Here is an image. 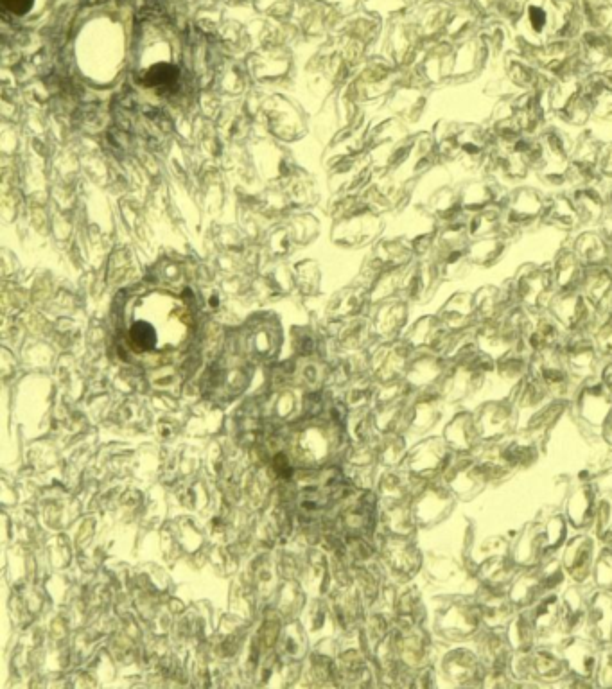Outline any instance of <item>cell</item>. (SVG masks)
Segmentation results:
<instances>
[{"label": "cell", "instance_id": "obj_22", "mask_svg": "<svg viewBox=\"0 0 612 689\" xmlns=\"http://www.w3.org/2000/svg\"><path fill=\"white\" fill-rule=\"evenodd\" d=\"M178 69L169 63H158L144 74V85L148 87L169 88L178 81Z\"/></svg>", "mask_w": 612, "mask_h": 689}, {"label": "cell", "instance_id": "obj_23", "mask_svg": "<svg viewBox=\"0 0 612 689\" xmlns=\"http://www.w3.org/2000/svg\"><path fill=\"white\" fill-rule=\"evenodd\" d=\"M132 341L135 347L142 350H149L155 341H157V334L153 331V327L146 322H137L132 327Z\"/></svg>", "mask_w": 612, "mask_h": 689}, {"label": "cell", "instance_id": "obj_29", "mask_svg": "<svg viewBox=\"0 0 612 689\" xmlns=\"http://www.w3.org/2000/svg\"><path fill=\"white\" fill-rule=\"evenodd\" d=\"M602 228H604L605 236H607V241H609V250H611L612 266V225H609V223H604V225H602Z\"/></svg>", "mask_w": 612, "mask_h": 689}, {"label": "cell", "instance_id": "obj_20", "mask_svg": "<svg viewBox=\"0 0 612 689\" xmlns=\"http://www.w3.org/2000/svg\"><path fill=\"white\" fill-rule=\"evenodd\" d=\"M582 289H584V295L595 304V307H602V304L611 297L612 293L611 264L586 268Z\"/></svg>", "mask_w": 612, "mask_h": 689}, {"label": "cell", "instance_id": "obj_2", "mask_svg": "<svg viewBox=\"0 0 612 689\" xmlns=\"http://www.w3.org/2000/svg\"><path fill=\"white\" fill-rule=\"evenodd\" d=\"M548 192L535 185H519L508 192L503 205V223L508 236L519 239L528 232L543 227L548 207Z\"/></svg>", "mask_w": 612, "mask_h": 689}, {"label": "cell", "instance_id": "obj_28", "mask_svg": "<svg viewBox=\"0 0 612 689\" xmlns=\"http://www.w3.org/2000/svg\"><path fill=\"white\" fill-rule=\"evenodd\" d=\"M602 189H604L605 196V221L612 225V180H604L602 182Z\"/></svg>", "mask_w": 612, "mask_h": 689}, {"label": "cell", "instance_id": "obj_13", "mask_svg": "<svg viewBox=\"0 0 612 689\" xmlns=\"http://www.w3.org/2000/svg\"><path fill=\"white\" fill-rule=\"evenodd\" d=\"M551 271H553V284L559 293L577 291L578 288H582L586 268L582 266V262L578 261L577 255L571 248V237L553 255Z\"/></svg>", "mask_w": 612, "mask_h": 689}, {"label": "cell", "instance_id": "obj_19", "mask_svg": "<svg viewBox=\"0 0 612 689\" xmlns=\"http://www.w3.org/2000/svg\"><path fill=\"white\" fill-rule=\"evenodd\" d=\"M578 54L587 72H605L611 67L612 44L604 36L586 35L578 45Z\"/></svg>", "mask_w": 612, "mask_h": 689}, {"label": "cell", "instance_id": "obj_21", "mask_svg": "<svg viewBox=\"0 0 612 689\" xmlns=\"http://www.w3.org/2000/svg\"><path fill=\"white\" fill-rule=\"evenodd\" d=\"M473 306L471 298L467 295H456L455 298H451L446 306V316H444L447 327H451V329L462 327L469 322L473 316Z\"/></svg>", "mask_w": 612, "mask_h": 689}, {"label": "cell", "instance_id": "obj_5", "mask_svg": "<svg viewBox=\"0 0 612 689\" xmlns=\"http://www.w3.org/2000/svg\"><path fill=\"white\" fill-rule=\"evenodd\" d=\"M577 133L564 124L551 121L550 126L539 135L546 153V166L537 176L566 175L569 160L577 148Z\"/></svg>", "mask_w": 612, "mask_h": 689}, {"label": "cell", "instance_id": "obj_25", "mask_svg": "<svg viewBox=\"0 0 612 689\" xmlns=\"http://www.w3.org/2000/svg\"><path fill=\"white\" fill-rule=\"evenodd\" d=\"M526 18H528V26H530V29H532L534 33H537V35H543L544 31H546V27H548V13H546L544 9L539 8V6L532 4V6L528 8Z\"/></svg>", "mask_w": 612, "mask_h": 689}, {"label": "cell", "instance_id": "obj_15", "mask_svg": "<svg viewBox=\"0 0 612 689\" xmlns=\"http://www.w3.org/2000/svg\"><path fill=\"white\" fill-rule=\"evenodd\" d=\"M575 201L584 228L602 227L605 221V196L602 184L587 185L569 191Z\"/></svg>", "mask_w": 612, "mask_h": 689}, {"label": "cell", "instance_id": "obj_8", "mask_svg": "<svg viewBox=\"0 0 612 689\" xmlns=\"http://www.w3.org/2000/svg\"><path fill=\"white\" fill-rule=\"evenodd\" d=\"M458 189H460L465 216H471L474 212L490 209V207H503L510 192L490 176L464 180L462 184H458Z\"/></svg>", "mask_w": 612, "mask_h": 689}, {"label": "cell", "instance_id": "obj_24", "mask_svg": "<svg viewBox=\"0 0 612 689\" xmlns=\"http://www.w3.org/2000/svg\"><path fill=\"white\" fill-rule=\"evenodd\" d=\"M474 306L478 314H483V318H492V313L498 306V289L487 288L480 291Z\"/></svg>", "mask_w": 612, "mask_h": 689}, {"label": "cell", "instance_id": "obj_11", "mask_svg": "<svg viewBox=\"0 0 612 689\" xmlns=\"http://www.w3.org/2000/svg\"><path fill=\"white\" fill-rule=\"evenodd\" d=\"M543 225L562 232L566 236H575L580 230H584L582 219L569 191L551 192L548 196V207L544 214Z\"/></svg>", "mask_w": 612, "mask_h": 689}, {"label": "cell", "instance_id": "obj_9", "mask_svg": "<svg viewBox=\"0 0 612 689\" xmlns=\"http://www.w3.org/2000/svg\"><path fill=\"white\" fill-rule=\"evenodd\" d=\"M586 99L591 108L589 128L600 133L602 128L612 130V79L605 72H589L584 79Z\"/></svg>", "mask_w": 612, "mask_h": 689}, {"label": "cell", "instance_id": "obj_14", "mask_svg": "<svg viewBox=\"0 0 612 689\" xmlns=\"http://www.w3.org/2000/svg\"><path fill=\"white\" fill-rule=\"evenodd\" d=\"M429 216L440 223V227H446L449 223H455L458 219H464V207L460 198L458 184L442 185L429 196Z\"/></svg>", "mask_w": 612, "mask_h": 689}, {"label": "cell", "instance_id": "obj_3", "mask_svg": "<svg viewBox=\"0 0 612 689\" xmlns=\"http://www.w3.org/2000/svg\"><path fill=\"white\" fill-rule=\"evenodd\" d=\"M469 243L471 239L467 236L465 218L440 228L435 252H437L438 273H442L444 279H458L473 266L467 257Z\"/></svg>", "mask_w": 612, "mask_h": 689}, {"label": "cell", "instance_id": "obj_27", "mask_svg": "<svg viewBox=\"0 0 612 689\" xmlns=\"http://www.w3.org/2000/svg\"><path fill=\"white\" fill-rule=\"evenodd\" d=\"M600 175L604 180H612V142L605 144L600 157Z\"/></svg>", "mask_w": 612, "mask_h": 689}, {"label": "cell", "instance_id": "obj_12", "mask_svg": "<svg viewBox=\"0 0 612 689\" xmlns=\"http://www.w3.org/2000/svg\"><path fill=\"white\" fill-rule=\"evenodd\" d=\"M571 248L584 268L611 264V250L604 228H584L571 236Z\"/></svg>", "mask_w": 612, "mask_h": 689}, {"label": "cell", "instance_id": "obj_1", "mask_svg": "<svg viewBox=\"0 0 612 689\" xmlns=\"http://www.w3.org/2000/svg\"><path fill=\"white\" fill-rule=\"evenodd\" d=\"M584 72H573L557 78L548 88V105L553 121L571 130H584L591 123V108L584 90Z\"/></svg>", "mask_w": 612, "mask_h": 689}, {"label": "cell", "instance_id": "obj_26", "mask_svg": "<svg viewBox=\"0 0 612 689\" xmlns=\"http://www.w3.org/2000/svg\"><path fill=\"white\" fill-rule=\"evenodd\" d=\"M0 2L6 11H9L11 15H17V17L26 15L35 6V0H0Z\"/></svg>", "mask_w": 612, "mask_h": 689}, {"label": "cell", "instance_id": "obj_7", "mask_svg": "<svg viewBox=\"0 0 612 689\" xmlns=\"http://www.w3.org/2000/svg\"><path fill=\"white\" fill-rule=\"evenodd\" d=\"M512 108H514L517 123L525 135L537 137L553 121L550 105H548V90L519 92L517 96L512 97Z\"/></svg>", "mask_w": 612, "mask_h": 689}, {"label": "cell", "instance_id": "obj_30", "mask_svg": "<svg viewBox=\"0 0 612 689\" xmlns=\"http://www.w3.org/2000/svg\"><path fill=\"white\" fill-rule=\"evenodd\" d=\"M605 74H607V76H609V78L612 79V63H611V67H609V69L605 70Z\"/></svg>", "mask_w": 612, "mask_h": 689}, {"label": "cell", "instance_id": "obj_18", "mask_svg": "<svg viewBox=\"0 0 612 689\" xmlns=\"http://www.w3.org/2000/svg\"><path fill=\"white\" fill-rule=\"evenodd\" d=\"M465 227L471 241L507 234L505 223H503V207H490V209L474 212L471 216H465Z\"/></svg>", "mask_w": 612, "mask_h": 689}, {"label": "cell", "instance_id": "obj_6", "mask_svg": "<svg viewBox=\"0 0 612 689\" xmlns=\"http://www.w3.org/2000/svg\"><path fill=\"white\" fill-rule=\"evenodd\" d=\"M516 291L526 306L535 307V309L546 306L555 291L551 261L546 264H535V262L523 264L517 271Z\"/></svg>", "mask_w": 612, "mask_h": 689}, {"label": "cell", "instance_id": "obj_16", "mask_svg": "<svg viewBox=\"0 0 612 689\" xmlns=\"http://www.w3.org/2000/svg\"><path fill=\"white\" fill-rule=\"evenodd\" d=\"M516 241L517 239L508 236V234L471 241L467 246V257L473 266L490 268V266H494V264L505 259V255L510 252L512 245H516Z\"/></svg>", "mask_w": 612, "mask_h": 689}, {"label": "cell", "instance_id": "obj_17", "mask_svg": "<svg viewBox=\"0 0 612 689\" xmlns=\"http://www.w3.org/2000/svg\"><path fill=\"white\" fill-rule=\"evenodd\" d=\"M551 302H555V304H551V307L559 316L560 322H564V325L571 327V329L580 327L582 323L587 322L591 318L589 314L595 307V304L584 293H578V291L560 293L559 297L551 300Z\"/></svg>", "mask_w": 612, "mask_h": 689}, {"label": "cell", "instance_id": "obj_10", "mask_svg": "<svg viewBox=\"0 0 612 689\" xmlns=\"http://www.w3.org/2000/svg\"><path fill=\"white\" fill-rule=\"evenodd\" d=\"M503 76L508 83L516 88L517 92H528V90H548L555 79L548 76L546 72L535 67L523 53H507L501 62Z\"/></svg>", "mask_w": 612, "mask_h": 689}, {"label": "cell", "instance_id": "obj_4", "mask_svg": "<svg viewBox=\"0 0 612 689\" xmlns=\"http://www.w3.org/2000/svg\"><path fill=\"white\" fill-rule=\"evenodd\" d=\"M521 53L525 54L535 67H539L553 79L568 76L573 72L589 74L580 62L578 45L573 44L571 40H551L541 45H532Z\"/></svg>", "mask_w": 612, "mask_h": 689}]
</instances>
